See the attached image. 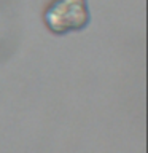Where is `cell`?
Returning <instances> with one entry per match:
<instances>
[{
    "label": "cell",
    "mask_w": 148,
    "mask_h": 153,
    "mask_svg": "<svg viewBox=\"0 0 148 153\" xmlns=\"http://www.w3.org/2000/svg\"><path fill=\"white\" fill-rule=\"evenodd\" d=\"M91 14L86 0H54L45 13V22L51 32L64 35L89 24Z\"/></svg>",
    "instance_id": "obj_1"
}]
</instances>
